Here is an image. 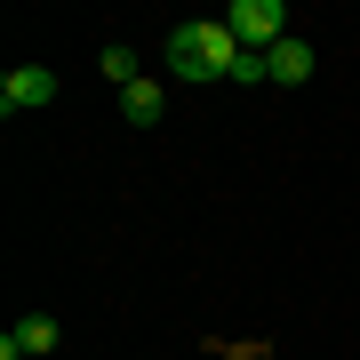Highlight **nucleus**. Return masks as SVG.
I'll return each instance as SVG.
<instances>
[{"label":"nucleus","mask_w":360,"mask_h":360,"mask_svg":"<svg viewBox=\"0 0 360 360\" xmlns=\"http://www.w3.org/2000/svg\"><path fill=\"white\" fill-rule=\"evenodd\" d=\"M240 65V40L224 32V16H193V25L168 32V72L176 80H232Z\"/></svg>","instance_id":"obj_1"},{"label":"nucleus","mask_w":360,"mask_h":360,"mask_svg":"<svg viewBox=\"0 0 360 360\" xmlns=\"http://www.w3.org/2000/svg\"><path fill=\"white\" fill-rule=\"evenodd\" d=\"M224 32L232 40H240V49H281V40H288V0H232V8H224Z\"/></svg>","instance_id":"obj_2"},{"label":"nucleus","mask_w":360,"mask_h":360,"mask_svg":"<svg viewBox=\"0 0 360 360\" xmlns=\"http://www.w3.org/2000/svg\"><path fill=\"white\" fill-rule=\"evenodd\" d=\"M49 104H56V72L49 65H8V72H0V112H49Z\"/></svg>","instance_id":"obj_3"},{"label":"nucleus","mask_w":360,"mask_h":360,"mask_svg":"<svg viewBox=\"0 0 360 360\" xmlns=\"http://www.w3.org/2000/svg\"><path fill=\"white\" fill-rule=\"evenodd\" d=\"M312 65H321V56H312V40H304V32H288L281 49H264L272 89H304V80H312Z\"/></svg>","instance_id":"obj_4"},{"label":"nucleus","mask_w":360,"mask_h":360,"mask_svg":"<svg viewBox=\"0 0 360 360\" xmlns=\"http://www.w3.org/2000/svg\"><path fill=\"white\" fill-rule=\"evenodd\" d=\"M56 336H65V328H56L49 312H25V321L0 336V360H40V352H56Z\"/></svg>","instance_id":"obj_5"},{"label":"nucleus","mask_w":360,"mask_h":360,"mask_svg":"<svg viewBox=\"0 0 360 360\" xmlns=\"http://www.w3.org/2000/svg\"><path fill=\"white\" fill-rule=\"evenodd\" d=\"M160 112H168V89H153V80L120 89V120H129V129H160Z\"/></svg>","instance_id":"obj_6"},{"label":"nucleus","mask_w":360,"mask_h":360,"mask_svg":"<svg viewBox=\"0 0 360 360\" xmlns=\"http://www.w3.org/2000/svg\"><path fill=\"white\" fill-rule=\"evenodd\" d=\"M96 72L112 80V89H136V80H144V65H136V49H129V40H104V56H96Z\"/></svg>","instance_id":"obj_7"},{"label":"nucleus","mask_w":360,"mask_h":360,"mask_svg":"<svg viewBox=\"0 0 360 360\" xmlns=\"http://www.w3.org/2000/svg\"><path fill=\"white\" fill-rule=\"evenodd\" d=\"M232 80H240V89H257V80H272V72H264V56H257V49H240V65H232Z\"/></svg>","instance_id":"obj_8"}]
</instances>
